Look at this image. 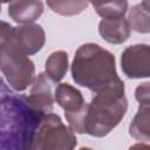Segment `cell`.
Wrapping results in <instances>:
<instances>
[{
    "mask_svg": "<svg viewBox=\"0 0 150 150\" xmlns=\"http://www.w3.org/2000/svg\"><path fill=\"white\" fill-rule=\"evenodd\" d=\"M128 101L124 95V82L121 80L101 91L95 93L88 103L86 134L94 137L107 136L124 117Z\"/></svg>",
    "mask_w": 150,
    "mask_h": 150,
    "instance_id": "3957f363",
    "label": "cell"
},
{
    "mask_svg": "<svg viewBox=\"0 0 150 150\" xmlns=\"http://www.w3.org/2000/svg\"><path fill=\"white\" fill-rule=\"evenodd\" d=\"M50 79L45 73H40L33 81L29 98L30 101L43 112H52L54 105V98L52 93Z\"/></svg>",
    "mask_w": 150,
    "mask_h": 150,
    "instance_id": "30bf717a",
    "label": "cell"
},
{
    "mask_svg": "<svg viewBox=\"0 0 150 150\" xmlns=\"http://www.w3.org/2000/svg\"><path fill=\"white\" fill-rule=\"evenodd\" d=\"M71 77L81 87L94 94L121 81L116 71L115 56L97 43L79 47L71 63Z\"/></svg>",
    "mask_w": 150,
    "mask_h": 150,
    "instance_id": "7a4b0ae2",
    "label": "cell"
},
{
    "mask_svg": "<svg viewBox=\"0 0 150 150\" xmlns=\"http://www.w3.org/2000/svg\"><path fill=\"white\" fill-rule=\"evenodd\" d=\"M121 68L129 79L150 77V45L137 43L127 47L121 55Z\"/></svg>",
    "mask_w": 150,
    "mask_h": 150,
    "instance_id": "ba28073f",
    "label": "cell"
},
{
    "mask_svg": "<svg viewBox=\"0 0 150 150\" xmlns=\"http://www.w3.org/2000/svg\"><path fill=\"white\" fill-rule=\"evenodd\" d=\"M102 19L123 18L128 11V0H89Z\"/></svg>",
    "mask_w": 150,
    "mask_h": 150,
    "instance_id": "4fadbf2b",
    "label": "cell"
},
{
    "mask_svg": "<svg viewBox=\"0 0 150 150\" xmlns=\"http://www.w3.org/2000/svg\"><path fill=\"white\" fill-rule=\"evenodd\" d=\"M141 5H142L146 11H149V12H150V0H142Z\"/></svg>",
    "mask_w": 150,
    "mask_h": 150,
    "instance_id": "ac0fdd59",
    "label": "cell"
},
{
    "mask_svg": "<svg viewBox=\"0 0 150 150\" xmlns=\"http://www.w3.org/2000/svg\"><path fill=\"white\" fill-rule=\"evenodd\" d=\"M46 41L43 28L36 23H26L13 27L1 21L0 49L29 56L41 50Z\"/></svg>",
    "mask_w": 150,
    "mask_h": 150,
    "instance_id": "277c9868",
    "label": "cell"
},
{
    "mask_svg": "<svg viewBox=\"0 0 150 150\" xmlns=\"http://www.w3.org/2000/svg\"><path fill=\"white\" fill-rule=\"evenodd\" d=\"M77 144L74 131L63 124L59 115L45 114L35 134L32 149L36 150H69Z\"/></svg>",
    "mask_w": 150,
    "mask_h": 150,
    "instance_id": "5b68a950",
    "label": "cell"
},
{
    "mask_svg": "<svg viewBox=\"0 0 150 150\" xmlns=\"http://www.w3.org/2000/svg\"><path fill=\"white\" fill-rule=\"evenodd\" d=\"M13 0H1V2L2 4H6V2H12Z\"/></svg>",
    "mask_w": 150,
    "mask_h": 150,
    "instance_id": "d6986e66",
    "label": "cell"
},
{
    "mask_svg": "<svg viewBox=\"0 0 150 150\" xmlns=\"http://www.w3.org/2000/svg\"><path fill=\"white\" fill-rule=\"evenodd\" d=\"M0 97V150L32 149L46 112L40 110L29 96L9 90L4 80H1Z\"/></svg>",
    "mask_w": 150,
    "mask_h": 150,
    "instance_id": "6da1fadb",
    "label": "cell"
},
{
    "mask_svg": "<svg viewBox=\"0 0 150 150\" xmlns=\"http://www.w3.org/2000/svg\"><path fill=\"white\" fill-rule=\"evenodd\" d=\"M47 5L54 13L71 16L87 9L89 0H47Z\"/></svg>",
    "mask_w": 150,
    "mask_h": 150,
    "instance_id": "9a60e30c",
    "label": "cell"
},
{
    "mask_svg": "<svg viewBox=\"0 0 150 150\" xmlns=\"http://www.w3.org/2000/svg\"><path fill=\"white\" fill-rule=\"evenodd\" d=\"M129 134L137 141L150 142V104H139L130 125Z\"/></svg>",
    "mask_w": 150,
    "mask_h": 150,
    "instance_id": "7c38bea8",
    "label": "cell"
},
{
    "mask_svg": "<svg viewBox=\"0 0 150 150\" xmlns=\"http://www.w3.org/2000/svg\"><path fill=\"white\" fill-rule=\"evenodd\" d=\"M55 101L64 110L66 120L74 132L86 134L88 103L83 95L69 83H60L55 89Z\"/></svg>",
    "mask_w": 150,
    "mask_h": 150,
    "instance_id": "8992f818",
    "label": "cell"
},
{
    "mask_svg": "<svg viewBox=\"0 0 150 150\" xmlns=\"http://www.w3.org/2000/svg\"><path fill=\"white\" fill-rule=\"evenodd\" d=\"M131 27L128 19H102L98 23V33L108 43L121 45L130 36Z\"/></svg>",
    "mask_w": 150,
    "mask_h": 150,
    "instance_id": "8fae6325",
    "label": "cell"
},
{
    "mask_svg": "<svg viewBox=\"0 0 150 150\" xmlns=\"http://www.w3.org/2000/svg\"><path fill=\"white\" fill-rule=\"evenodd\" d=\"M45 69L52 82H60L68 70V54L63 50H56L52 53L46 61Z\"/></svg>",
    "mask_w": 150,
    "mask_h": 150,
    "instance_id": "5bb4252c",
    "label": "cell"
},
{
    "mask_svg": "<svg viewBox=\"0 0 150 150\" xmlns=\"http://www.w3.org/2000/svg\"><path fill=\"white\" fill-rule=\"evenodd\" d=\"M135 98L139 104H150V82H143L136 87Z\"/></svg>",
    "mask_w": 150,
    "mask_h": 150,
    "instance_id": "e0dca14e",
    "label": "cell"
},
{
    "mask_svg": "<svg viewBox=\"0 0 150 150\" xmlns=\"http://www.w3.org/2000/svg\"><path fill=\"white\" fill-rule=\"evenodd\" d=\"M43 8L41 0H13L8 6V15L21 25L33 23L42 15Z\"/></svg>",
    "mask_w": 150,
    "mask_h": 150,
    "instance_id": "9c48e42d",
    "label": "cell"
},
{
    "mask_svg": "<svg viewBox=\"0 0 150 150\" xmlns=\"http://www.w3.org/2000/svg\"><path fill=\"white\" fill-rule=\"evenodd\" d=\"M0 68L7 83L15 91H23L35 79L33 61L25 55L0 49Z\"/></svg>",
    "mask_w": 150,
    "mask_h": 150,
    "instance_id": "52a82bcc",
    "label": "cell"
},
{
    "mask_svg": "<svg viewBox=\"0 0 150 150\" xmlns=\"http://www.w3.org/2000/svg\"><path fill=\"white\" fill-rule=\"evenodd\" d=\"M128 21L132 30L137 33H150V12L146 11L141 4L130 8Z\"/></svg>",
    "mask_w": 150,
    "mask_h": 150,
    "instance_id": "2e32d148",
    "label": "cell"
}]
</instances>
